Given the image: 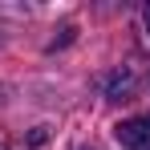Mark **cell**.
<instances>
[{
    "label": "cell",
    "instance_id": "1",
    "mask_svg": "<svg viewBox=\"0 0 150 150\" xmlns=\"http://www.w3.org/2000/svg\"><path fill=\"white\" fill-rule=\"evenodd\" d=\"M114 138L126 150H142L150 142V118H126V122H118L114 126Z\"/></svg>",
    "mask_w": 150,
    "mask_h": 150
},
{
    "label": "cell",
    "instance_id": "2",
    "mask_svg": "<svg viewBox=\"0 0 150 150\" xmlns=\"http://www.w3.org/2000/svg\"><path fill=\"white\" fill-rule=\"evenodd\" d=\"M130 89H134V73H130V69H118V73L110 77V98H122Z\"/></svg>",
    "mask_w": 150,
    "mask_h": 150
},
{
    "label": "cell",
    "instance_id": "3",
    "mask_svg": "<svg viewBox=\"0 0 150 150\" xmlns=\"http://www.w3.org/2000/svg\"><path fill=\"white\" fill-rule=\"evenodd\" d=\"M142 21H146V33H150V4H146V12H142Z\"/></svg>",
    "mask_w": 150,
    "mask_h": 150
}]
</instances>
